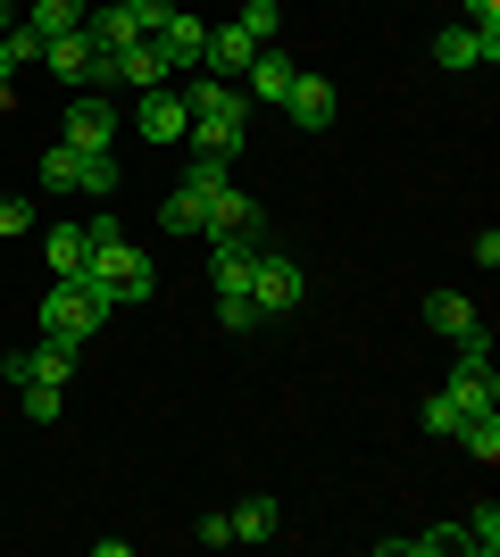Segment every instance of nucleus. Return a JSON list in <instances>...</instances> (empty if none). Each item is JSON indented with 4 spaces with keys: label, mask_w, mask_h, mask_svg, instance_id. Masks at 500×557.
Returning a JSON list of instances; mask_svg holds the SVG:
<instances>
[{
    "label": "nucleus",
    "mask_w": 500,
    "mask_h": 557,
    "mask_svg": "<svg viewBox=\"0 0 500 557\" xmlns=\"http://www.w3.org/2000/svg\"><path fill=\"white\" fill-rule=\"evenodd\" d=\"M184 109H192V150H209V159H234L242 150V116H251V100L225 84V75H200V84H184Z\"/></svg>",
    "instance_id": "f257e3e1"
},
{
    "label": "nucleus",
    "mask_w": 500,
    "mask_h": 557,
    "mask_svg": "<svg viewBox=\"0 0 500 557\" xmlns=\"http://www.w3.org/2000/svg\"><path fill=\"white\" fill-rule=\"evenodd\" d=\"M100 317H109V300H100L93 283H50V300H42V333H50V342L84 349L100 333Z\"/></svg>",
    "instance_id": "f03ea898"
},
{
    "label": "nucleus",
    "mask_w": 500,
    "mask_h": 557,
    "mask_svg": "<svg viewBox=\"0 0 500 557\" xmlns=\"http://www.w3.org/2000/svg\"><path fill=\"white\" fill-rule=\"evenodd\" d=\"M84 283H93L109 308H125V300H150V258L134 250V242H109V250H93L84 258Z\"/></svg>",
    "instance_id": "7ed1b4c3"
},
{
    "label": "nucleus",
    "mask_w": 500,
    "mask_h": 557,
    "mask_svg": "<svg viewBox=\"0 0 500 557\" xmlns=\"http://www.w3.org/2000/svg\"><path fill=\"white\" fill-rule=\"evenodd\" d=\"M42 67L59 75L68 92H100V84H109V50H93V42H84V25H75V34H50V42H42Z\"/></svg>",
    "instance_id": "20e7f679"
},
{
    "label": "nucleus",
    "mask_w": 500,
    "mask_h": 557,
    "mask_svg": "<svg viewBox=\"0 0 500 557\" xmlns=\"http://www.w3.org/2000/svg\"><path fill=\"white\" fill-rule=\"evenodd\" d=\"M301 300H309V275H301L284 250H259V267H251V308H259V317H292Z\"/></svg>",
    "instance_id": "39448f33"
},
{
    "label": "nucleus",
    "mask_w": 500,
    "mask_h": 557,
    "mask_svg": "<svg viewBox=\"0 0 500 557\" xmlns=\"http://www.w3.org/2000/svg\"><path fill=\"white\" fill-rule=\"evenodd\" d=\"M426 325H434V333H451L459 358H492V333H484V317L459 300V292H426Z\"/></svg>",
    "instance_id": "423d86ee"
},
{
    "label": "nucleus",
    "mask_w": 500,
    "mask_h": 557,
    "mask_svg": "<svg viewBox=\"0 0 500 557\" xmlns=\"http://www.w3.org/2000/svg\"><path fill=\"white\" fill-rule=\"evenodd\" d=\"M68 367H75L68 342H34V349H9V358H0L9 392H25V383H59V392H68Z\"/></svg>",
    "instance_id": "0eeeda50"
},
{
    "label": "nucleus",
    "mask_w": 500,
    "mask_h": 557,
    "mask_svg": "<svg viewBox=\"0 0 500 557\" xmlns=\"http://www.w3.org/2000/svg\"><path fill=\"white\" fill-rule=\"evenodd\" d=\"M59 134H68V150H109L125 125H118V109H109L100 92H75V100H68V125H59Z\"/></svg>",
    "instance_id": "6e6552de"
},
{
    "label": "nucleus",
    "mask_w": 500,
    "mask_h": 557,
    "mask_svg": "<svg viewBox=\"0 0 500 557\" xmlns=\"http://www.w3.org/2000/svg\"><path fill=\"white\" fill-rule=\"evenodd\" d=\"M267 216H259V200L251 191H234V175L217 191H200V233H259Z\"/></svg>",
    "instance_id": "1a4fd4ad"
},
{
    "label": "nucleus",
    "mask_w": 500,
    "mask_h": 557,
    "mask_svg": "<svg viewBox=\"0 0 500 557\" xmlns=\"http://www.w3.org/2000/svg\"><path fill=\"white\" fill-rule=\"evenodd\" d=\"M251 267H259V233H209V275H217V292H251Z\"/></svg>",
    "instance_id": "9d476101"
},
{
    "label": "nucleus",
    "mask_w": 500,
    "mask_h": 557,
    "mask_svg": "<svg viewBox=\"0 0 500 557\" xmlns=\"http://www.w3.org/2000/svg\"><path fill=\"white\" fill-rule=\"evenodd\" d=\"M442 399H451L459 417H484V408H500V374H492V358H459V374L442 383Z\"/></svg>",
    "instance_id": "9b49d317"
},
{
    "label": "nucleus",
    "mask_w": 500,
    "mask_h": 557,
    "mask_svg": "<svg viewBox=\"0 0 500 557\" xmlns=\"http://www.w3.org/2000/svg\"><path fill=\"white\" fill-rule=\"evenodd\" d=\"M167 75H175V67H167V50L150 42V34H143V42H125V50H109V84H134V92H159Z\"/></svg>",
    "instance_id": "f8f14e48"
},
{
    "label": "nucleus",
    "mask_w": 500,
    "mask_h": 557,
    "mask_svg": "<svg viewBox=\"0 0 500 557\" xmlns=\"http://www.w3.org/2000/svg\"><path fill=\"white\" fill-rule=\"evenodd\" d=\"M333 109H342V100H333V84H326V75H292L284 116L301 125V134H326V125H333Z\"/></svg>",
    "instance_id": "ddd939ff"
},
{
    "label": "nucleus",
    "mask_w": 500,
    "mask_h": 557,
    "mask_svg": "<svg viewBox=\"0 0 500 557\" xmlns=\"http://www.w3.org/2000/svg\"><path fill=\"white\" fill-rule=\"evenodd\" d=\"M434 59H442V67H500V34H476V25H442V34H434Z\"/></svg>",
    "instance_id": "4468645a"
},
{
    "label": "nucleus",
    "mask_w": 500,
    "mask_h": 557,
    "mask_svg": "<svg viewBox=\"0 0 500 557\" xmlns=\"http://www.w3.org/2000/svg\"><path fill=\"white\" fill-rule=\"evenodd\" d=\"M292 75H301V67H292L284 50L267 42L259 59H251V67H242V100H267V109H284V92H292Z\"/></svg>",
    "instance_id": "2eb2a0df"
},
{
    "label": "nucleus",
    "mask_w": 500,
    "mask_h": 557,
    "mask_svg": "<svg viewBox=\"0 0 500 557\" xmlns=\"http://www.w3.org/2000/svg\"><path fill=\"white\" fill-rule=\"evenodd\" d=\"M259 50H267V42H251V34H242L234 17H217V25H209V42H200V67H217V75H242L251 59H259Z\"/></svg>",
    "instance_id": "dca6fc26"
},
{
    "label": "nucleus",
    "mask_w": 500,
    "mask_h": 557,
    "mask_svg": "<svg viewBox=\"0 0 500 557\" xmlns=\"http://www.w3.org/2000/svg\"><path fill=\"white\" fill-rule=\"evenodd\" d=\"M134 134H150V141H184L192 134V109H184V92H143V116H134Z\"/></svg>",
    "instance_id": "f3484780"
},
{
    "label": "nucleus",
    "mask_w": 500,
    "mask_h": 557,
    "mask_svg": "<svg viewBox=\"0 0 500 557\" xmlns=\"http://www.w3.org/2000/svg\"><path fill=\"white\" fill-rule=\"evenodd\" d=\"M150 42L167 50V67H200V42H209V25L192 17V9H175V17H167L159 34H150Z\"/></svg>",
    "instance_id": "a211bd4d"
},
{
    "label": "nucleus",
    "mask_w": 500,
    "mask_h": 557,
    "mask_svg": "<svg viewBox=\"0 0 500 557\" xmlns=\"http://www.w3.org/2000/svg\"><path fill=\"white\" fill-rule=\"evenodd\" d=\"M84 42L93 50H125V42H143V25H134L125 0H109V9H84Z\"/></svg>",
    "instance_id": "6ab92c4d"
},
{
    "label": "nucleus",
    "mask_w": 500,
    "mask_h": 557,
    "mask_svg": "<svg viewBox=\"0 0 500 557\" xmlns=\"http://www.w3.org/2000/svg\"><path fill=\"white\" fill-rule=\"evenodd\" d=\"M42 258L59 283H84V258H93V242H84V225H50L42 233Z\"/></svg>",
    "instance_id": "aec40b11"
},
{
    "label": "nucleus",
    "mask_w": 500,
    "mask_h": 557,
    "mask_svg": "<svg viewBox=\"0 0 500 557\" xmlns=\"http://www.w3.org/2000/svg\"><path fill=\"white\" fill-rule=\"evenodd\" d=\"M276 524H284V499H267V491L234 508V541H276Z\"/></svg>",
    "instance_id": "412c9836"
},
{
    "label": "nucleus",
    "mask_w": 500,
    "mask_h": 557,
    "mask_svg": "<svg viewBox=\"0 0 500 557\" xmlns=\"http://www.w3.org/2000/svg\"><path fill=\"white\" fill-rule=\"evenodd\" d=\"M25 25H34V34H75V25H84V0H25Z\"/></svg>",
    "instance_id": "4be33fe9"
},
{
    "label": "nucleus",
    "mask_w": 500,
    "mask_h": 557,
    "mask_svg": "<svg viewBox=\"0 0 500 557\" xmlns=\"http://www.w3.org/2000/svg\"><path fill=\"white\" fill-rule=\"evenodd\" d=\"M459 442H467V458H476V466H492V458H500V408L459 417Z\"/></svg>",
    "instance_id": "5701e85b"
},
{
    "label": "nucleus",
    "mask_w": 500,
    "mask_h": 557,
    "mask_svg": "<svg viewBox=\"0 0 500 557\" xmlns=\"http://www.w3.org/2000/svg\"><path fill=\"white\" fill-rule=\"evenodd\" d=\"M159 233H200V191H192V184H175L159 200Z\"/></svg>",
    "instance_id": "b1692460"
},
{
    "label": "nucleus",
    "mask_w": 500,
    "mask_h": 557,
    "mask_svg": "<svg viewBox=\"0 0 500 557\" xmlns=\"http://www.w3.org/2000/svg\"><path fill=\"white\" fill-rule=\"evenodd\" d=\"M459 549H467V557H492V549H500V508H492V499L459 524Z\"/></svg>",
    "instance_id": "393cba45"
},
{
    "label": "nucleus",
    "mask_w": 500,
    "mask_h": 557,
    "mask_svg": "<svg viewBox=\"0 0 500 557\" xmlns=\"http://www.w3.org/2000/svg\"><path fill=\"white\" fill-rule=\"evenodd\" d=\"M75 191H84V200H109V191H118V159H109V150H84V166H75Z\"/></svg>",
    "instance_id": "a878e982"
},
{
    "label": "nucleus",
    "mask_w": 500,
    "mask_h": 557,
    "mask_svg": "<svg viewBox=\"0 0 500 557\" xmlns=\"http://www.w3.org/2000/svg\"><path fill=\"white\" fill-rule=\"evenodd\" d=\"M75 166H84V150H42V191H59V200H75Z\"/></svg>",
    "instance_id": "bb28decb"
},
{
    "label": "nucleus",
    "mask_w": 500,
    "mask_h": 557,
    "mask_svg": "<svg viewBox=\"0 0 500 557\" xmlns=\"http://www.w3.org/2000/svg\"><path fill=\"white\" fill-rule=\"evenodd\" d=\"M234 25L251 34V42H276V25H284V9H276V0H242V9H234Z\"/></svg>",
    "instance_id": "cd10ccee"
},
{
    "label": "nucleus",
    "mask_w": 500,
    "mask_h": 557,
    "mask_svg": "<svg viewBox=\"0 0 500 557\" xmlns=\"http://www.w3.org/2000/svg\"><path fill=\"white\" fill-rule=\"evenodd\" d=\"M217 325H225V333H251V325H267V317L251 308V292H217Z\"/></svg>",
    "instance_id": "c85d7f7f"
},
{
    "label": "nucleus",
    "mask_w": 500,
    "mask_h": 557,
    "mask_svg": "<svg viewBox=\"0 0 500 557\" xmlns=\"http://www.w3.org/2000/svg\"><path fill=\"white\" fill-rule=\"evenodd\" d=\"M25 417H34V424H59V408H68V392H59V383H25Z\"/></svg>",
    "instance_id": "c756f323"
},
{
    "label": "nucleus",
    "mask_w": 500,
    "mask_h": 557,
    "mask_svg": "<svg viewBox=\"0 0 500 557\" xmlns=\"http://www.w3.org/2000/svg\"><path fill=\"white\" fill-rule=\"evenodd\" d=\"M0 50H9V67H25V59H42V34H34V25H9V34H0Z\"/></svg>",
    "instance_id": "7c9ffc66"
},
{
    "label": "nucleus",
    "mask_w": 500,
    "mask_h": 557,
    "mask_svg": "<svg viewBox=\"0 0 500 557\" xmlns=\"http://www.w3.org/2000/svg\"><path fill=\"white\" fill-rule=\"evenodd\" d=\"M225 166H234V159H209V150H192L184 184H192V191H217V184H225Z\"/></svg>",
    "instance_id": "2f4dec72"
},
{
    "label": "nucleus",
    "mask_w": 500,
    "mask_h": 557,
    "mask_svg": "<svg viewBox=\"0 0 500 557\" xmlns=\"http://www.w3.org/2000/svg\"><path fill=\"white\" fill-rule=\"evenodd\" d=\"M84 242H93V250H109V242H125V216H118V209L84 216Z\"/></svg>",
    "instance_id": "473e14b6"
},
{
    "label": "nucleus",
    "mask_w": 500,
    "mask_h": 557,
    "mask_svg": "<svg viewBox=\"0 0 500 557\" xmlns=\"http://www.w3.org/2000/svg\"><path fill=\"white\" fill-rule=\"evenodd\" d=\"M17 233H34V200H0V242H17Z\"/></svg>",
    "instance_id": "72a5a7b5"
},
{
    "label": "nucleus",
    "mask_w": 500,
    "mask_h": 557,
    "mask_svg": "<svg viewBox=\"0 0 500 557\" xmlns=\"http://www.w3.org/2000/svg\"><path fill=\"white\" fill-rule=\"evenodd\" d=\"M125 9H134V25H143V34H159V25L175 17V0H125Z\"/></svg>",
    "instance_id": "f704fd0d"
},
{
    "label": "nucleus",
    "mask_w": 500,
    "mask_h": 557,
    "mask_svg": "<svg viewBox=\"0 0 500 557\" xmlns=\"http://www.w3.org/2000/svg\"><path fill=\"white\" fill-rule=\"evenodd\" d=\"M426 433H459V408H451V399H442V392L426 399Z\"/></svg>",
    "instance_id": "c9c22d12"
},
{
    "label": "nucleus",
    "mask_w": 500,
    "mask_h": 557,
    "mask_svg": "<svg viewBox=\"0 0 500 557\" xmlns=\"http://www.w3.org/2000/svg\"><path fill=\"white\" fill-rule=\"evenodd\" d=\"M467 25H476V34H500V0H467Z\"/></svg>",
    "instance_id": "e433bc0d"
},
{
    "label": "nucleus",
    "mask_w": 500,
    "mask_h": 557,
    "mask_svg": "<svg viewBox=\"0 0 500 557\" xmlns=\"http://www.w3.org/2000/svg\"><path fill=\"white\" fill-rule=\"evenodd\" d=\"M9 25H17V0H0V34H9Z\"/></svg>",
    "instance_id": "4c0bfd02"
},
{
    "label": "nucleus",
    "mask_w": 500,
    "mask_h": 557,
    "mask_svg": "<svg viewBox=\"0 0 500 557\" xmlns=\"http://www.w3.org/2000/svg\"><path fill=\"white\" fill-rule=\"evenodd\" d=\"M0 84H9V50H0Z\"/></svg>",
    "instance_id": "58836bf2"
}]
</instances>
